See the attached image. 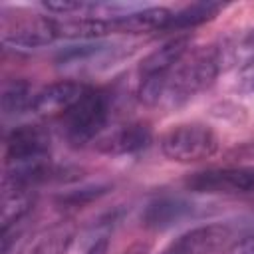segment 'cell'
<instances>
[{
  "mask_svg": "<svg viewBox=\"0 0 254 254\" xmlns=\"http://www.w3.org/2000/svg\"><path fill=\"white\" fill-rule=\"evenodd\" d=\"M220 52L214 46L190 50L165 75L141 79L139 97L147 105H179L208 87L220 71Z\"/></svg>",
  "mask_w": 254,
  "mask_h": 254,
  "instance_id": "obj_1",
  "label": "cell"
},
{
  "mask_svg": "<svg viewBox=\"0 0 254 254\" xmlns=\"http://www.w3.org/2000/svg\"><path fill=\"white\" fill-rule=\"evenodd\" d=\"M107 119H109V95L101 89L87 87L81 99L67 113H64L65 139L71 145L81 147L93 141L103 131Z\"/></svg>",
  "mask_w": 254,
  "mask_h": 254,
  "instance_id": "obj_2",
  "label": "cell"
},
{
  "mask_svg": "<svg viewBox=\"0 0 254 254\" xmlns=\"http://www.w3.org/2000/svg\"><path fill=\"white\" fill-rule=\"evenodd\" d=\"M218 149V137L208 125L181 123L161 137V151L177 163H196L212 157Z\"/></svg>",
  "mask_w": 254,
  "mask_h": 254,
  "instance_id": "obj_3",
  "label": "cell"
},
{
  "mask_svg": "<svg viewBox=\"0 0 254 254\" xmlns=\"http://www.w3.org/2000/svg\"><path fill=\"white\" fill-rule=\"evenodd\" d=\"M58 38L56 34V20L36 14V12H22L18 10L14 16L2 18V42L16 46V48H40Z\"/></svg>",
  "mask_w": 254,
  "mask_h": 254,
  "instance_id": "obj_4",
  "label": "cell"
},
{
  "mask_svg": "<svg viewBox=\"0 0 254 254\" xmlns=\"http://www.w3.org/2000/svg\"><path fill=\"white\" fill-rule=\"evenodd\" d=\"M187 189L206 194H246L254 192V167L206 169L185 181Z\"/></svg>",
  "mask_w": 254,
  "mask_h": 254,
  "instance_id": "obj_5",
  "label": "cell"
},
{
  "mask_svg": "<svg viewBox=\"0 0 254 254\" xmlns=\"http://www.w3.org/2000/svg\"><path fill=\"white\" fill-rule=\"evenodd\" d=\"M50 135L38 125H20L6 139V165L28 167L50 161Z\"/></svg>",
  "mask_w": 254,
  "mask_h": 254,
  "instance_id": "obj_6",
  "label": "cell"
},
{
  "mask_svg": "<svg viewBox=\"0 0 254 254\" xmlns=\"http://www.w3.org/2000/svg\"><path fill=\"white\" fill-rule=\"evenodd\" d=\"M85 91H87V85L79 81L62 79V81L50 83L34 95L32 111L38 115H46V117L60 115V113L64 115L81 99Z\"/></svg>",
  "mask_w": 254,
  "mask_h": 254,
  "instance_id": "obj_7",
  "label": "cell"
},
{
  "mask_svg": "<svg viewBox=\"0 0 254 254\" xmlns=\"http://www.w3.org/2000/svg\"><path fill=\"white\" fill-rule=\"evenodd\" d=\"M228 238L230 228L226 224H202L181 234L171 248H175L179 254H214Z\"/></svg>",
  "mask_w": 254,
  "mask_h": 254,
  "instance_id": "obj_8",
  "label": "cell"
},
{
  "mask_svg": "<svg viewBox=\"0 0 254 254\" xmlns=\"http://www.w3.org/2000/svg\"><path fill=\"white\" fill-rule=\"evenodd\" d=\"M173 12L163 6H149L141 10H129L111 18L113 34H143V32H157L167 30Z\"/></svg>",
  "mask_w": 254,
  "mask_h": 254,
  "instance_id": "obj_9",
  "label": "cell"
},
{
  "mask_svg": "<svg viewBox=\"0 0 254 254\" xmlns=\"http://www.w3.org/2000/svg\"><path fill=\"white\" fill-rule=\"evenodd\" d=\"M75 238V228L69 222H56L34 232L18 254H67Z\"/></svg>",
  "mask_w": 254,
  "mask_h": 254,
  "instance_id": "obj_10",
  "label": "cell"
},
{
  "mask_svg": "<svg viewBox=\"0 0 254 254\" xmlns=\"http://www.w3.org/2000/svg\"><path fill=\"white\" fill-rule=\"evenodd\" d=\"M190 52V36H177L151 52L139 65L141 79L145 77H155V75H165L171 71L187 54Z\"/></svg>",
  "mask_w": 254,
  "mask_h": 254,
  "instance_id": "obj_11",
  "label": "cell"
},
{
  "mask_svg": "<svg viewBox=\"0 0 254 254\" xmlns=\"http://www.w3.org/2000/svg\"><path fill=\"white\" fill-rule=\"evenodd\" d=\"M190 208L192 206L183 198L161 196L147 204V208L141 214V220H143V226H147L151 230H165V228H171L177 222H181L190 212Z\"/></svg>",
  "mask_w": 254,
  "mask_h": 254,
  "instance_id": "obj_12",
  "label": "cell"
},
{
  "mask_svg": "<svg viewBox=\"0 0 254 254\" xmlns=\"http://www.w3.org/2000/svg\"><path fill=\"white\" fill-rule=\"evenodd\" d=\"M151 143V131L143 123H131L125 127H119L109 137H105L99 145L103 153L109 155H129L145 149Z\"/></svg>",
  "mask_w": 254,
  "mask_h": 254,
  "instance_id": "obj_13",
  "label": "cell"
},
{
  "mask_svg": "<svg viewBox=\"0 0 254 254\" xmlns=\"http://www.w3.org/2000/svg\"><path fill=\"white\" fill-rule=\"evenodd\" d=\"M56 34L58 38H101L113 34L111 18H95L91 14L81 18H65L56 20Z\"/></svg>",
  "mask_w": 254,
  "mask_h": 254,
  "instance_id": "obj_14",
  "label": "cell"
},
{
  "mask_svg": "<svg viewBox=\"0 0 254 254\" xmlns=\"http://www.w3.org/2000/svg\"><path fill=\"white\" fill-rule=\"evenodd\" d=\"M34 190L20 187H4L2 192V230L16 226L32 208Z\"/></svg>",
  "mask_w": 254,
  "mask_h": 254,
  "instance_id": "obj_15",
  "label": "cell"
},
{
  "mask_svg": "<svg viewBox=\"0 0 254 254\" xmlns=\"http://www.w3.org/2000/svg\"><path fill=\"white\" fill-rule=\"evenodd\" d=\"M220 8L222 6L218 2H194V4H189L183 10L173 14L167 30H173V28L175 30H187V28L200 26V24L212 20L220 12Z\"/></svg>",
  "mask_w": 254,
  "mask_h": 254,
  "instance_id": "obj_16",
  "label": "cell"
},
{
  "mask_svg": "<svg viewBox=\"0 0 254 254\" xmlns=\"http://www.w3.org/2000/svg\"><path fill=\"white\" fill-rule=\"evenodd\" d=\"M34 95L30 93V85L24 79H16L8 83L2 91V111L6 115H20L32 109Z\"/></svg>",
  "mask_w": 254,
  "mask_h": 254,
  "instance_id": "obj_17",
  "label": "cell"
},
{
  "mask_svg": "<svg viewBox=\"0 0 254 254\" xmlns=\"http://www.w3.org/2000/svg\"><path fill=\"white\" fill-rule=\"evenodd\" d=\"M107 192V187H87V189H81V190H71L64 196H60V202L62 204H69V206H81L89 200H95L99 198L101 194Z\"/></svg>",
  "mask_w": 254,
  "mask_h": 254,
  "instance_id": "obj_18",
  "label": "cell"
},
{
  "mask_svg": "<svg viewBox=\"0 0 254 254\" xmlns=\"http://www.w3.org/2000/svg\"><path fill=\"white\" fill-rule=\"evenodd\" d=\"M97 4H87L81 0H48L44 2V8L56 14H73V12H91Z\"/></svg>",
  "mask_w": 254,
  "mask_h": 254,
  "instance_id": "obj_19",
  "label": "cell"
},
{
  "mask_svg": "<svg viewBox=\"0 0 254 254\" xmlns=\"http://www.w3.org/2000/svg\"><path fill=\"white\" fill-rule=\"evenodd\" d=\"M236 87L242 93H254V58L248 60L236 75Z\"/></svg>",
  "mask_w": 254,
  "mask_h": 254,
  "instance_id": "obj_20",
  "label": "cell"
},
{
  "mask_svg": "<svg viewBox=\"0 0 254 254\" xmlns=\"http://www.w3.org/2000/svg\"><path fill=\"white\" fill-rule=\"evenodd\" d=\"M226 254H254V232L242 236L240 240H236V242L226 250Z\"/></svg>",
  "mask_w": 254,
  "mask_h": 254,
  "instance_id": "obj_21",
  "label": "cell"
},
{
  "mask_svg": "<svg viewBox=\"0 0 254 254\" xmlns=\"http://www.w3.org/2000/svg\"><path fill=\"white\" fill-rule=\"evenodd\" d=\"M149 250H151V244L149 242H143V240H139V242H133V244H129L121 254H149Z\"/></svg>",
  "mask_w": 254,
  "mask_h": 254,
  "instance_id": "obj_22",
  "label": "cell"
},
{
  "mask_svg": "<svg viewBox=\"0 0 254 254\" xmlns=\"http://www.w3.org/2000/svg\"><path fill=\"white\" fill-rule=\"evenodd\" d=\"M246 46H254V30L246 36Z\"/></svg>",
  "mask_w": 254,
  "mask_h": 254,
  "instance_id": "obj_23",
  "label": "cell"
},
{
  "mask_svg": "<svg viewBox=\"0 0 254 254\" xmlns=\"http://www.w3.org/2000/svg\"><path fill=\"white\" fill-rule=\"evenodd\" d=\"M161 254H179V252H177L175 248H171V246H169V248H167V250H163Z\"/></svg>",
  "mask_w": 254,
  "mask_h": 254,
  "instance_id": "obj_24",
  "label": "cell"
}]
</instances>
